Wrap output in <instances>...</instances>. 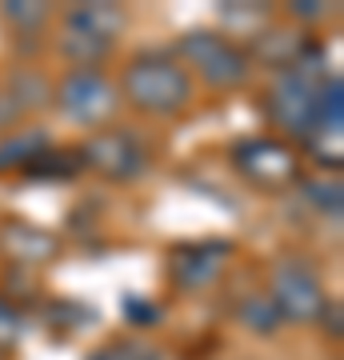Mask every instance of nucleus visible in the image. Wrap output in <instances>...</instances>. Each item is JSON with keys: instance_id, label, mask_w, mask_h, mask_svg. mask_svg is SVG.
Wrapping results in <instances>:
<instances>
[{"instance_id": "obj_1", "label": "nucleus", "mask_w": 344, "mask_h": 360, "mask_svg": "<svg viewBox=\"0 0 344 360\" xmlns=\"http://www.w3.org/2000/svg\"><path fill=\"white\" fill-rule=\"evenodd\" d=\"M128 96L148 112H168L189 101V77L168 60H141L128 72Z\"/></svg>"}, {"instance_id": "obj_2", "label": "nucleus", "mask_w": 344, "mask_h": 360, "mask_svg": "<svg viewBox=\"0 0 344 360\" xmlns=\"http://www.w3.org/2000/svg\"><path fill=\"white\" fill-rule=\"evenodd\" d=\"M184 49L196 52L204 77L217 80V84H229V80H241L244 77V60L220 37H212V32H192V37L184 40Z\"/></svg>"}, {"instance_id": "obj_3", "label": "nucleus", "mask_w": 344, "mask_h": 360, "mask_svg": "<svg viewBox=\"0 0 344 360\" xmlns=\"http://www.w3.org/2000/svg\"><path fill=\"white\" fill-rule=\"evenodd\" d=\"M113 108V89L92 72H77L64 84V112L77 120H101Z\"/></svg>"}, {"instance_id": "obj_4", "label": "nucleus", "mask_w": 344, "mask_h": 360, "mask_svg": "<svg viewBox=\"0 0 344 360\" xmlns=\"http://www.w3.org/2000/svg\"><path fill=\"white\" fill-rule=\"evenodd\" d=\"M276 292H281V304L293 316H312V312L320 309V292H317V281L308 276L305 269H296V264H288V269L276 272Z\"/></svg>"}, {"instance_id": "obj_5", "label": "nucleus", "mask_w": 344, "mask_h": 360, "mask_svg": "<svg viewBox=\"0 0 344 360\" xmlns=\"http://www.w3.org/2000/svg\"><path fill=\"white\" fill-rule=\"evenodd\" d=\"M92 160H101V168H108V172H116V165H128V172L141 165L132 141H128V136H113V132L92 144Z\"/></svg>"}, {"instance_id": "obj_6", "label": "nucleus", "mask_w": 344, "mask_h": 360, "mask_svg": "<svg viewBox=\"0 0 344 360\" xmlns=\"http://www.w3.org/2000/svg\"><path fill=\"white\" fill-rule=\"evenodd\" d=\"M16 333H20V321H16V312H8L0 304V345H13Z\"/></svg>"}]
</instances>
